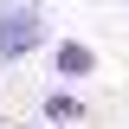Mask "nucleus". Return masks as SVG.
<instances>
[{
  "label": "nucleus",
  "mask_w": 129,
  "mask_h": 129,
  "mask_svg": "<svg viewBox=\"0 0 129 129\" xmlns=\"http://www.w3.org/2000/svg\"><path fill=\"white\" fill-rule=\"evenodd\" d=\"M45 45V19L39 13H7L0 19V64H19Z\"/></svg>",
  "instance_id": "f257e3e1"
},
{
  "label": "nucleus",
  "mask_w": 129,
  "mask_h": 129,
  "mask_svg": "<svg viewBox=\"0 0 129 129\" xmlns=\"http://www.w3.org/2000/svg\"><path fill=\"white\" fill-rule=\"evenodd\" d=\"M52 71H58V78H90L97 71V52L84 45V39H64V45L52 52Z\"/></svg>",
  "instance_id": "f03ea898"
},
{
  "label": "nucleus",
  "mask_w": 129,
  "mask_h": 129,
  "mask_svg": "<svg viewBox=\"0 0 129 129\" xmlns=\"http://www.w3.org/2000/svg\"><path fill=\"white\" fill-rule=\"evenodd\" d=\"M45 123H84V103H78L71 90H52V97H45Z\"/></svg>",
  "instance_id": "7ed1b4c3"
},
{
  "label": "nucleus",
  "mask_w": 129,
  "mask_h": 129,
  "mask_svg": "<svg viewBox=\"0 0 129 129\" xmlns=\"http://www.w3.org/2000/svg\"><path fill=\"white\" fill-rule=\"evenodd\" d=\"M7 13H39V0H0V19Z\"/></svg>",
  "instance_id": "20e7f679"
}]
</instances>
